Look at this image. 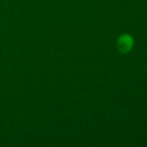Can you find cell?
<instances>
[{"label":"cell","mask_w":147,"mask_h":147,"mask_svg":"<svg viewBox=\"0 0 147 147\" xmlns=\"http://www.w3.org/2000/svg\"><path fill=\"white\" fill-rule=\"evenodd\" d=\"M134 45L133 38L127 34H122L119 37L117 40V47L118 50L122 53H129Z\"/></svg>","instance_id":"cell-1"}]
</instances>
